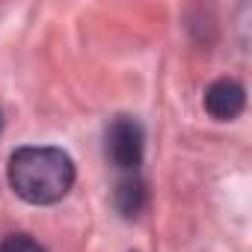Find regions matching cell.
Segmentation results:
<instances>
[{
  "mask_svg": "<svg viewBox=\"0 0 252 252\" xmlns=\"http://www.w3.org/2000/svg\"><path fill=\"white\" fill-rule=\"evenodd\" d=\"M9 184L30 205H54L74 184V160L54 146H27L9 158Z\"/></svg>",
  "mask_w": 252,
  "mask_h": 252,
  "instance_id": "obj_1",
  "label": "cell"
},
{
  "mask_svg": "<svg viewBox=\"0 0 252 252\" xmlns=\"http://www.w3.org/2000/svg\"><path fill=\"white\" fill-rule=\"evenodd\" d=\"M143 146H146L143 125L131 116H119L107 128V158L119 172H137L143 160Z\"/></svg>",
  "mask_w": 252,
  "mask_h": 252,
  "instance_id": "obj_2",
  "label": "cell"
},
{
  "mask_svg": "<svg viewBox=\"0 0 252 252\" xmlns=\"http://www.w3.org/2000/svg\"><path fill=\"white\" fill-rule=\"evenodd\" d=\"M243 104H246V92H243V86L234 83V80H217V83H211L208 92H205V107H208V113H211L214 119H220V122H228V119L240 116Z\"/></svg>",
  "mask_w": 252,
  "mask_h": 252,
  "instance_id": "obj_3",
  "label": "cell"
},
{
  "mask_svg": "<svg viewBox=\"0 0 252 252\" xmlns=\"http://www.w3.org/2000/svg\"><path fill=\"white\" fill-rule=\"evenodd\" d=\"M146 205V184L137 172H125V178L116 184V208L125 217H137Z\"/></svg>",
  "mask_w": 252,
  "mask_h": 252,
  "instance_id": "obj_4",
  "label": "cell"
},
{
  "mask_svg": "<svg viewBox=\"0 0 252 252\" xmlns=\"http://www.w3.org/2000/svg\"><path fill=\"white\" fill-rule=\"evenodd\" d=\"M0 252H45V246L27 234H9L3 243H0Z\"/></svg>",
  "mask_w": 252,
  "mask_h": 252,
  "instance_id": "obj_5",
  "label": "cell"
},
{
  "mask_svg": "<svg viewBox=\"0 0 252 252\" xmlns=\"http://www.w3.org/2000/svg\"><path fill=\"white\" fill-rule=\"evenodd\" d=\"M0 125H3V119H0Z\"/></svg>",
  "mask_w": 252,
  "mask_h": 252,
  "instance_id": "obj_6",
  "label": "cell"
}]
</instances>
